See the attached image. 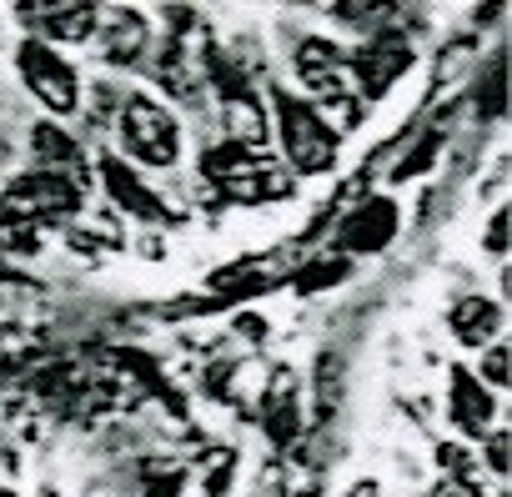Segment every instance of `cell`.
I'll return each mask as SVG.
<instances>
[{
	"instance_id": "6da1fadb",
	"label": "cell",
	"mask_w": 512,
	"mask_h": 497,
	"mask_svg": "<svg viewBox=\"0 0 512 497\" xmlns=\"http://www.w3.org/2000/svg\"><path fill=\"white\" fill-rule=\"evenodd\" d=\"M86 206V186L76 176H56V171H31L21 181H11L0 191V226L11 231H41L51 221H66Z\"/></svg>"
},
{
	"instance_id": "7a4b0ae2",
	"label": "cell",
	"mask_w": 512,
	"mask_h": 497,
	"mask_svg": "<svg viewBox=\"0 0 512 497\" xmlns=\"http://www.w3.org/2000/svg\"><path fill=\"white\" fill-rule=\"evenodd\" d=\"M272 101H277V141H282L287 166H292L297 176H322V171H332L342 136L332 131L327 111L312 106V101H302V96H287V91H277Z\"/></svg>"
},
{
	"instance_id": "3957f363",
	"label": "cell",
	"mask_w": 512,
	"mask_h": 497,
	"mask_svg": "<svg viewBox=\"0 0 512 497\" xmlns=\"http://www.w3.org/2000/svg\"><path fill=\"white\" fill-rule=\"evenodd\" d=\"M121 146H126L131 161L166 171V166L181 161V121L171 116V106L136 91V96L121 101Z\"/></svg>"
},
{
	"instance_id": "277c9868",
	"label": "cell",
	"mask_w": 512,
	"mask_h": 497,
	"mask_svg": "<svg viewBox=\"0 0 512 497\" xmlns=\"http://www.w3.org/2000/svg\"><path fill=\"white\" fill-rule=\"evenodd\" d=\"M201 171L216 176V186H221L231 201H246V206L277 201V196L292 191V176H287L277 161L256 156V151H241V146H216V151H206V156H201Z\"/></svg>"
},
{
	"instance_id": "5b68a950",
	"label": "cell",
	"mask_w": 512,
	"mask_h": 497,
	"mask_svg": "<svg viewBox=\"0 0 512 497\" xmlns=\"http://www.w3.org/2000/svg\"><path fill=\"white\" fill-rule=\"evenodd\" d=\"M16 71H21L26 91H31L51 116H71V111L81 106V76H76V66H71L56 46H46V41H36V36L21 41Z\"/></svg>"
},
{
	"instance_id": "8992f818",
	"label": "cell",
	"mask_w": 512,
	"mask_h": 497,
	"mask_svg": "<svg viewBox=\"0 0 512 497\" xmlns=\"http://www.w3.org/2000/svg\"><path fill=\"white\" fill-rule=\"evenodd\" d=\"M292 66H297V81H302L317 101H327L332 111L347 106V116H357V111H352V106H357V86H352L347 56H342L327 36H307V41L297 46ZM317 101H312V106H317Z\"/></svg>"
},
{
	"instance_id": "52a82bcc",
	"label": "cell",
	"mask_w": 512,
	"mask_h": 497,
	"mask_svg": "<svg viewBox=\"0 0 512 497\" xmlns=\"http://www.w3.org/2000/svg\"><path fill=\"white\" fill-rule=\"evenodd\" d=\"M407 66H412V46H407V36H402L397 26H387V31L367 36V46H362L357 56H347L352 86H357L367 101L387 96V91L407 76Z\"/></svg>"
},
{
	"instance_id": "ba28073f",
	"label": "cell",
	"mask_w": 512,
	"mask_h": 497,
	"mask_svg": "<svg viewBox=\"0 0 512 497\" xmlns=\"http://www.w3.org/2000/svg\"><path fill=\"white\" fill-rule=\"evenodd\" d=\"M447 412H452V422H457L467 437H487V432H492V417H497L492 392H487V387L477 382V372L462 367V362L447 367Z\"/></svg>"
},
{
	"instance_id": "9c48e42d",
	"label": "cell",
	"mask_w": 512,
	"mask_h": 497,
	"mask_svg": "<svg viewBox=\"0 0 512 497\" xmlns=\"http://www.w3.org/2000/svg\"><path fill=\"white\" fill-rule=\"evenodd\" d=\"M26 21H41L36 26V41L46 46H81L101 31V6H21Z\"/></svg>"
},
{
	"instance_id": "30bf717a",
	"label": "cell",
	"mask_w": 512,
	"mask_h": 497,
	"mask_svg": "<svg viewBox=\"0 0 512 497\" xmlns=\"http://www.w3.org/2000/svg\"><path fill=\"white\" fill-rule=\"evenodd\" d=\"M221 121H226V146H241V151H256L267 141V116H262V106H256V96H251V86L241 91V86H231L226 96H221Z\"/></svg>"
},
{
	"instance_id": "8fae6325",
	"label": "cell",
	"mask_w": 512,
	"mask_h": 497,
	"mask_svg": "<svg viewBox=\"0 0 512 497\" xmlns=\"http://www.w3.org/2000/svg\"><path fill=\"white\" fill-rule=\"evenodd\" d=\"M392 226H397L392 201H367V206H357V211L342 221L337 241H342V246H352V252H377V246H387V241H392Z\"/></svg>"
},
{
	"instance_id": "7c38bea8",
	"label": "cell",
	"mask_w": 512,
	"mask_h": 497,
	"mask_svg": "<svg viewBox=\"0 0 512 497\" xmlns=\"http://www.w3.org/2000/svg\"><path fill=\"white\" fill-rule=\"evenodd\" d=\"M96 36H101V51H106V61H111V66H136V56L146 51L151 26H146V16H141V11H111V16H106V26H101Z\"/></svg>"
},
{
	"instance_id": "4fadbf2b",
	"label": "cell",
	"mask_w": 512,
	"mask_h": 497,
	"mask_svg": "<svg viewBox=\"0 0 512 497\" xmlns=\"http://www.w3.org/2000/svg\"><path fill=\"white\" fill-rule=\"evenodd\" d=\"M447 327H452L457 342H467V347H487V342L502 332V307L487 302V297H462V302L452 307Z\"/></svg>"
},
{
	"instance_id": "5bb4252c",
	"label": "cell",
	"mask_w": 512,
	"mask_h": 497,
	"mask_svg": "<svg viewBox=\"0 0 512 497\" xmlns=\"http://www.w3.org/2000/svg\"><path fill=\"white\" fill-rule=\"evenodd\" d=\"M101 176H106V191L116 196V206H126L141 221H166V206L146 191V181L136 171H126L121 161H101Z\"/></svg>"
},
{
	"instance_id": "9a60e30c",
	"label": "cell",
	"mask_w": 512,
	"mask_h": 497,
	"mask_svg": "<svg viewBox=\"0 0 512 497\" xmlns=\"http://www.w3.org/2000/svg\"><path fill=\"white\" fill-rule=\"evenodd\" d=\"M507 342H492L487 347V357H482V372H477V382L482 387H507Z\"/></svg>"
},
{
	"instance_id": "2e32d148",
	"label": "cell",
	"mask_w": 512,
	"mask_h": 497,
	"mask_svg": "<svg viewBox=\"0 0 512 497\" xmlns=\"http://www.w3.org/2000/svg\"><path fill=\"white\" fill-rule=\"evenodd\" d=\"M482 241H487V252H497V257L507 252V206L492 211V226L482 231Z\"/></svg>"
},
{
	"instance_id": "e0dca14e",
	"label": "cell",
	"mask_w": 512,
	"mask_h": 497,
	"mask_svg": "<svg viewBox=\"0 0 512 497\" xmlns=\"http://www.w3.org/2000/svg\"><path fill=\"white\" fill-rule=\"evenodd\" d=\"M487 437H492V472H497V477H507V432H502V427H492Z\"/></svg>"
},
{
	"instance_id": "ac0fdd59",
	"label": "cell",
	"mask_w": 512,
	"mask_h": 497,
	"mask_svg": "<svg viewBox=\"0 0 512 497\" xmlns=\"http://www.w3.org/2000/svg\"><path fill=\"white\" fill-rule=\"evenodd\" d=\"M432 497H482V492H477V482H452L447 477L442 487H432Z\"/></svg>"
},
{
	"instance_id": "d6986e66",
	"label": "cell",
	"mask_w": 512,
	"mask_h": 497,
	"mask_svg": "<svg viewBox=\"0 0 512 497\" xmlns=\"http://www.w3.org/2000/svg\"><path fill=\"white\" fill-rule=\"evenodd\" d=\"M0 497H21V492H11V487H0Z\"/></svg>"
},
{
	"instance_id": "ffe728a7",
	"label": "cell",
	"mask_w": 512,
	"mask_h": 497,
	"mask_svg": "<svg viewBox=\"0 0 512 497\" xmlns=\"http://www.w3.org/2000/svg\"><path fill=\"white\" fill-rule=\"evenodd\" d=\"M0 277H11V272H6V262H0Z\"/></svg>"
}]
</instances>
